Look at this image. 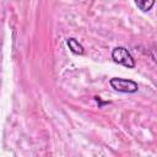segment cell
Listing matches in <instances>:
<instances>
[{
	"label": "cell",
	"instance_id": "5",
	"mask_svg": "<svg viewBox=\"0 0 157 157\" xmlns=\"http://www.w3.org/2000/svg\"><path fill=\"white\" fill-rule=\"evenodd\" d=\"M94 99H96V102L98 103V108H102L103 105H105V104H109L110 102H103V101H101V97H94Z\"/></svg>",
	"mask_w": 157,
	"mask_h": 157
},
{
	"label": "cell",
	"instance_id": "3",
	"mask_svg": "<svg viewBox=\"0 0 157 157\" xmlns=\"http://www.w3.org/2000/svg\"><path fill=\"white\" fill-rule=\"evenodd\" d=\"M66 45H67V48H69L74 54H76V55H83V54H85V48H83V45H82L78 40H76L75 38H72V37H70V38L66 39Z\"/></svg>",
	"mask_w": 157,
	"mask_h": 157
},
{
	"label": "cell",
	"instance_id": "4",
	"mask_svg": "<svg viewBox=\"0 0 157 157\" xmlns=\"http://www.w3.org/2000/svg\"><path fill=\"white\" fill-rule=\"evenodd\" d=\"M135 5L144 12L146 11H150L151 7L155 5V1L153 0H136L135 1Z\"/></svg>",
	"mask_w": 157,
	"mask_h": 157
},
{
	"label": "cell",
	"instance_id": "1",
	"mask_svg": "<svg viewBox=\"0 0 157 157\" xmlns=\"http://www.w3.org/2000/svg\"><path fill=\"white\" fill-rule=\"evenodd\" d=\"M112 59L114 63L120 64L128 69L135 67V59L130 54V52L124 47H117L112 50Z\"/></svg>",
	"mask_w": 157,
	"mask_h": 157
},
{
	"label": "cell",
	"instance_id": "2",
	"mask_svg": "<svg viewBox=\"0 0 157 157\" xmlns=\"http://www.w3.org/2000/svg\"><path fill=\"white\" fill-rule=\"evenodd\" d=\"M109 83H110L112 88H114L115 91L121 92V93H135L139 90V85L135 81L128 80V78L113 77L109 80Z\"/></svg>",
	"mask_w": 157,
	"mask_h": 157
}]
</instances>
